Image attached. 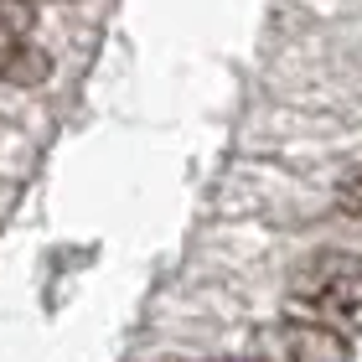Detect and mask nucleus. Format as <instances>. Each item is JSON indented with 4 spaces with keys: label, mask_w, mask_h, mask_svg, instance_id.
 Masks as SVG:
<instances>
[{
    "label": "nucleus",
    "mask_w": 362,
    "mask_h": 362,
    "mask_svg": "<svg viewBox=\"0 0 362 362\" xmlns=\"http://www.w3.org/2000/svg\"><path fill=\"white\" fill-rule=\"evenodd\" d=\"M290 300L310 321H326V326L362 321V254L326 249V254L300 259L290 274Z\"/></svg>",
    "instance_id": "1"
},
{
    "label": "nucleus",
    "mask_w": 362,
    "mask_h": 362,
    "mask_svg": "<svg viewBox=\"0 0 362 362\" xmlns=\"http://www.w3.org/2000/svg\"><path fill=\"white\" fill-rule=\"evenodd\" d=\"M249 362H352V347L341 337V326L285 316L249 337Z\"/></svg>",
    "instance_id": "2"
},
{
    "label": "nucleus",
    "mask_w": 362,
    "mask_h": 362,
    "mask_svg": "<svg viewBox=\"0 0 362 362\" xmlns=\"http://www.w3.org/2000/svg\"><path fill=\"white\" fill-rule=\"evenodd\" d=\"M52 78V57L37 42H26L21 31H0V83L16 88H37Z\"/></svg>",
    "instance_id": "3"
},
{
    "label": "nucleus",
    "mask_w": 362,
    "mask_h": 362,
    "mask_svg": "<svg viewBox=\"0 0 362 362\" xmlns=\"http://www.w3.org/2000/svg\"><path fill=\"white\" fill-rule=\"evenodd\" d=\"M337 207L347 212V218H362V166L341 171V181H337Z\"/></svg>",
    "instance_id": "4"
},
{
    "label": "nucleus",
    "mask_w": 362,
    "mask_h": 362,
    "mask_svg": "<svg viewBox=\"0 0 362 362\" xmlns=\"http://www.w3.org/2000/svg\"><path fill=\"white\" fill-rule=\"evenodd\" d=\"M31 21H37V11H31V0H0V31H31Z\"/></svg>",
    "instance_id": "5"
},
{
    "label": "nucleus",
    "mask_w": 362,
    "mask_h": 362,
    "mask_svg": "<svg viewBox=\"0 0 362 362\" xmlns=\"http://www.w3.org/2000/svg\"><path fill=\"white\" fill-rule=\"evenodd\" d=\"M218 362H223V357H218Z\"/></svg>",
    "instance_id": "6"
}]
</instances>
